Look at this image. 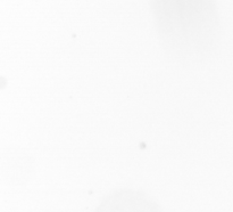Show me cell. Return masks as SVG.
<instances>
[{"label":"cell","mask_w":233,"mask_h":212,"mask_svg":"<svg viewBox=\"0 0 233 212\" xmlns=\"http://www.w3.org/2000/svg\"><path fill=\"white\" fill-rule=\"evenodd\" d=\"M95 212H163L157 202L141 190L118 189L100 201Z\"/></svg>","instance_id":"obj_2"},{"label":"cell","mask_w":233,"mask_h":212,"mask_svg":"<svg viewBox=\"0 0 233 212\" xmlns=\"http://www.w3.org/2000/svg\"><path fill=\"white\" fill-rule=\"evenodd\" d=\"M156 10L161 41L179 58L210 49L214 41V5L208 2H161Z\"/></svg>","instance_id":"obj_1"}]
</instances>
